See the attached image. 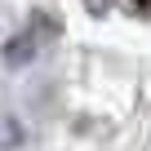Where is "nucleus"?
<instances>
[{"mask_svg": "<svg viewBox=\"0 0 151 151\" xmlns=\"http://www.w3.org/2000/svg\"><path fill=\"white\" fill-rule=\"evenodd\" d=\"M111 5H116V0H89V9H93V14H102V9H111ZM120 5H124L129 14H147V9H151V0H120Z\"/></svg>", "mask_w": 151, "mask_h": 151, "instance_id": "nucleus-2", "label": "nucleus"}, {"mask_svg": "<svg viewBox=\"0 0 151 151\" xmlns=\"http://www.w3.org/2000/svg\"><path fill=\"white\" fill-rule=\"evenodd\" d=\"M53 31H58V27H53V18L36 14V27H27L22 36H14V40L5 45V62H9V67H22V62H31V58L40 53V45H45Z\"/></svg>", "mask_w": 151, "mask_h": 151, "instance_id": "nucleus-1", "label": "nucleus"}]
</instances>
